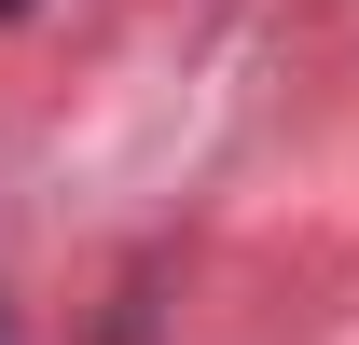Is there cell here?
<instances>
[{
    "label": "cell",
    "mask_w": 359,
    "mask_h": 345,
    "mask_svg": "<svg viewBox=\"0 0 359 345\" xmlns=\"http://www.w3.org/2000/svg\"><path fill=\"white\" fill-rule=\"evenodd\" d=\"M0 14H28V0H0Z\"/></svg>",
    "instance_id": "1"
}]
</instances>
